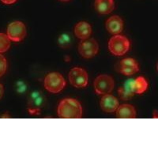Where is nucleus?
<instances>
[{
    "mask_svg": "<svg viewBox=\"0 0 158 158\" xmlns=\"http://www.w3.org/2000/svg\"><path fill=\"white\" fill-rule=\"evenodd\" d=\"M7 69V61L6 58L0 53V77H2Z\"/></svg>",
    "mask_w": 158,
    "mask_h": 158,
    "instance_id": "obj_19",
    "label": "nucleus"
},
{
    "mask_svg": "<svg viewBox=\"0 0 158 158\" xmlns=\"http://www.w3.org/2000/svg\"><path fill=\"white\" fill-rule=\"evenodd\" d=\"M105 26H106L107 30L111 34H120L123 29V22L119 16L113 15L107 20Z\"/></svg>",
    "mask_w": 158,
    "mask_h": 158,
    "instance_id": "obj_11",
    "label": "nucleus"
},
{
    "mask_svg": "<svg viewBox=\"0 0 158 158\" xmlns=\"http://www.w3.org/2000/svg\"><path fill=\"white\" fill-rule=\"evenodd\" d=\"M95 9L101 15H108L115 9L114 0H95Z\"/></svg>",
    "mask_w": 158,
    "mask_h": 158,
    "instance_id": "obj_13",
    "label": "nucleus"
},
{
    "mask_svg": "<svg viewBox=\"0 0 158 158\" xmlns=\"http://www.w3.org/2000/svg\"><path fill=\"white\" fill-rule=\"evenodd\" d=\"M58 44H59V47H61L62 48H67L70 47L72 44L71 36L67 33H63L59 36V39H58Z\"/></svg>",
    "mask_w": 158,
    "mask_h": 158,
    "instance_id": "obj_18",
    "label": "nucleus"
},
{
    "mask_svg": "<svg viewBox=\"0 0 158 158\" xmlns=\"http://www.w3.org/2000/svg\"><path fill=\"white\" fill-rule=\"evenodd\" d=\"M3 3L5 4H8V5H10V4H13L15 3V2H16L17 0H1Z\"/></svg>",
    "mask_w": 158,
    "mask_h": 158,
    "instance_id": "obj_21",
    "label": "nucleus"
},
{
    "mask_svg": "<svg viewBox=\"0 0 158 158\" xmlns=\"http://www.w3.org/2000/svg\"><path fill=\"white\" fill-rule=\"evenodd\" d=\"M70 84L76 88H84L88 85L89 76L87 72L81 67H74L68 74Z\"/></svg>",
    "mask_w": 158,
    "mask_h": 158,
    "instance_id": "obj_6",
    "label": "nucleus"
},
{
    "mask_svg": "<svg viewBox=\"0 0 158 158\" xmlns=\"http://www.w3.org/2000/svg\"><path fill=\"white\" fill-rule=\"evenodd\" d=\"M132 89L135 94H142L148 89L149 84L143 76H139L132 80Z\"/></svg>",
    "mask_w": 158,
    "mask_h": 158,
    "instance_id": "obj_16",
    "label": "nucleus"
},
{
    "mask_svg": "<svg viewBox=\"0 0 158 158\" xmlns=\"http://www.w3.org/2000/svg\"><path fill=\"white\" fill-rule=\"evenodd\" d=\"M94 89L96 93L100 95L110 94L114 87H115V81L113 77L107 74H101L97 76L94 80Z\"/></svg>",
    "mask_w": 158,
    "mask_h": 158,
    "instance_id": "obj_4",
    "label": "nucleus"
},
{
    "mask_svg": "<svg viewBox=\"0 0 158 158\" xmlns=\"http://www.w3.org/2000/svg\"><path fill=\"white\" fill-rule=\"evenodd\" d=\"M99 45L97 41L93 38L81 40L79 43L78 52L82 57L85 59H91L97 54Z\"/></svg>",
    "mask_w": 158,
    "mask_h": 158,
    "instance_id": "obj_7",
    "label": "nucleus"
},
{
    "mask_svg": "<svg viewBox=\"0 0 158 158\" xmlns=\"http://www.w3.org/2000/svg\"><path fill=\"white\" fill-rule=\"evenodd\" d=\"M131 47L130 40L126 36L120 34L114 35L108 42V49L113 55L117 56H123L129 51Z\"/></svg>",
    "mask_w": 158,
    "mask_h": 158,
    "instance_id": "obj_2",
    "label": "nucleus"
},
{
    "mask_svg": "<svg viewBox=\"0 0 158 158\" xmlns=\"http://www.w3.org/2000/svg\"><path fill=\"white\" fill-rule=\"evenodd\" d=\"M3 94H4V87L3 85L0 83V100L2 99Z\"/></svg>",
    "mask_w": 158,
    "mask_h": 158,
    "instance_id": "obj_22",
    "label": "nucleus"
},
{
    "mask_svg": "<svg viewBox=\"0 0 158 158\" xmlns=\"http://www.w3.org/2000/svg\"><path fill=\"white\" fill-rule=\"evenodd\" d=\"M115 111L117 117L119 118H135L136 117V110L131 104H123L118 105Z\"/></svg>",
    "mask_w": 158,
    "mask_h": 158,
    "instance_id": "obj_12",
    "label": "nucleus"
},
{
    "mask_svg": "<svg viewBox=\"0 0 158 158\" xmlns=\"http://www.w3.org/2000/svg\"><path fill=\"white\" fill-rule=\"evenodd\" d=\"M66 81L61 74L58 72L49 73L44 78L45 89L52 94H58L66 86Z\"/></svg>",
    "mask_w": 158,
    "mask_h": 158,
    "instance_id": "obj_3",
    "label": "nucleus"
},
{
    "mask_svg": "<svg viewBox=\"0 0 158 158\" xmlns=\"http://www.w3.org/2000/svg\"><path fill=\"white\" fill-rule=\"evenodd\" d=\"M45 98L43 93L40 91H33L31 93L28 99V110L31 115H40L42 108L44 107Z\"/></svg>",
    "mask_w": 158,
    "mask_h": 158,
    "instance_id": "obj_5",
    "label": "nucleus"
},
{
    "mask_svg": "<svg viewBox=\"0 0 158 158\" xmlns=\"http://www.w3.org/2000/svg\"><path fill=\"white\" fill-rule=\"evenodd\" d=\"M100 104L101 109L105 112H114L118 108L119 103L116 97L108 94L103 95Z\"/></svg>",
    "mask_w": 158,
    "mask_h": 158,
    "instance_id": "obj_10",
    "label": "nucleus"
},
{
    "mask_svg": "<svg viewBox=\"0 0 158 158\" xmlns=\"http://www.w3.org/2000/svg\"><path fill=\"white\" fill-rule=\"evenodd\" d=\"M6 35L11 41L20 42L26 36V27L22 22H14L8 25Z\"/></svg>",
    "mask_w": 158,
    "mask_h": 158,
    "instance_id": "obj_8",
    "label": "nucleus"
},
{
    "mask_svg": "<svg viewBox=\"0 0 158 158\" xmlns=\"http://www.w3.org/2000/svg\"><path fill=\"white\" fill-rule=\"evenodd\" d=\"M139 70V66L138 62L132 58H126L120 62L121 74L126 76H131L135 74Z\"/></svg>",
    "mask_w": 158,
    "mask_h": 158,
    "instance_id": "obj_9",
    "label": "nucleus"
},
{
    "mask_svg": "<svg viewBox=\"0 0 158 158\" xmlns=\"http://www.w3.org/2000/svg\"><path fill=\"white\" fill-rule=\"evenodd\" d=\"M92 33L91 25L86 22H80L74 27V34L81 40L89 38Z\"/></svg>",
    "mask_w": 158,
    "mask_h": 158,
    "instance_id": "obj_14",
    "label": "nucleus"
},
{
    "mask_svg": "<svg viewBox=\"0 0 158 158\" xmlns=\"http://www.w3.org/2000/svg\"><path fill=\"white\" fill-rule=\"evenodd\" d=\"M17 90L18 93H23L26 90V85L22 81H18L17 84Z\"/></svg>",
    "mask_w": 158,
    "mask_h": 158,
    "instance_id": "obj_20",
    "label": "nucleus"
},
{
    "mask_svg": "<svg viewBox=\"0 0 158 158\" xmlns=\"http://www.w3.org/2000/svg\"><path fill=\"white\" fill-rule=\"evenodd\" d=\"M10 40L5 33L0 32V53L6 52L10 47Z\"/></svg>",
    "mask_w": 158,
    "mask_h": 158,
    "instance_id": "obj_17",
    "label": "nucleus"
},
{
    "mask_svg": "<svg viewBox=\"0 0 158 158\" xmlns=\"http://www.w3.org/2000/svg\"><path fill=\"white\" fill-rule=\"evenodd\" d=\"M132 80L133 78H129L123 84L121 87L118 89V94L121 100L123 101H128L133 98L135 96L133 89H132Z\"/></svg>",
    "mask_w": 158,
    "mask_h": 158,
    "instance_id": "obj_15",
    "label": "nucleus"
},
{
    "mask_svg": "<svg viewBox=\"0 0 158 158\" xmlns=\"http://www.w3.org/2000/svg\"><path fill=\"white\" fill-rule=\"evenodd\" d=\"M57 113L63 118H80L82 116V107L76 99L65 98L59 104Z\"/></svg>",
    "mask_w": 158,
    "mask_h": 158,
    "instance_id": "obj_1",
    "label": "nucleus"
},
{
    "mask_svg": "<svg viewBox=\"0 0 158 158\" xmlns=\"http://www.w3.org/2000/svg\"><path fill=\"white\" fill-rule=\"evenodd\" d=\"M60 1H62V2H68L70 0H60Z\"/></svg>",
    "mask_w": 158,
    "mask_h": 158,
    "instance_id": "obj_23",
    "label": "nucleus"
}]
</instances>
